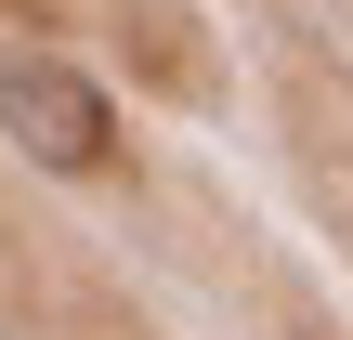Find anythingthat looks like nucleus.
Here are the masks:
<instances>
[{"label": "nucleus", "instance_id": "nucleus-1", "mask_svg": "<svg viewBox=\"0 0 353 340\" xmlns=\"http://www.w3.org/2000/svg\"><path fill=\"white\" fill-rule=\"evenodd\" d=\"M0 131H13L39 170H105V157H118V105H105L79 66H52V52H13V66H0Z\"/></svg>", "mask_w": 353, "mask_h": 340}]
</instances>
